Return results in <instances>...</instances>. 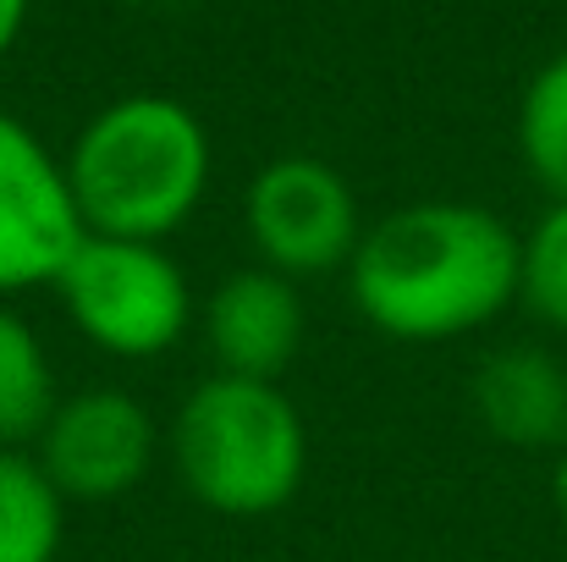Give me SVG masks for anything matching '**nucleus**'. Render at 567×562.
<instances>
[{
  "instance_id": "39448f33",
  "label": "nucleus",
  "mask_w": 567,
  "mask_h": 562,
  "mask_svg": "<svg viewBox=\"0 0 567 562\" xmlns=\"http://www.w3.org/2000/svg\"><path fill=\"white\" fill-rule=\"evenodd\" d=\"M243 232L265 270L309 282L353 265L370 221L353 183L320 155L265 161L243 187Z\"/></svg>"
},
{
  "instance_id": "f8f14e48",
  "label": "nucleus",
  "mask_w": 567,
  "mask_h": 562,
  "mask_svg": "<svg viewBox=\"0 0 567 562\" xmlns=\"http://www.w3.org/2000/svg\"><path fill=\"white\" fill-rule=\"evenodd\" d=\"M518 161L546 198H567V50L540 61L518 100Z\"/></svg>"
},
{
  "instance_id": "f03ea898",
  "label": "nucleus",
  "mask_w": 567,
  "mask_h": 562,
  "mask_svg": "<svg viewBox=\"0 0 567 562\" xmlns=\"http://www.w3.org/2000/svg\"><path fill=\"white\" fill-rule=\"evenodd\" d=\"M209 133L172 94H122L100 105L72 150L66 177L94 237L166 243L209 193Z\"/></svg>"
},
{
  "instance_id": "ddd939ff",
  "label": "nucleus",
  "mask_w": 567,
  "mask_h": 562,
  "mask_svg": "<svg viewBox=\"0 0 567 562\" xmlns=\"http://www.w3.org/2000/svg\"><path fill=\"white\" fill-rule=\"evenodd\" d=\"M518 304H524L540 326L567 331V198H551L546 215L524 232Z\"/></svg>"
},
{
  "instance_id": "4468645a",
  "label": "nucleus",
  "mask_w": 567,
  "mask_h": 562,
  "mask_svg": "<svg viewBox=\"0 0 567 562\" xmlns=\"http://www.w3.org/2000/svg\"><path fill=\"white\" fill-rule=\"evenodd\" d=\"M22 22H28V0H0V61L22 39Z\"/></svg>"
},
{
  "instance_id": "2eb2a0df",
  "label": "nucleus",
  "mask_w": 567,
  "mask_h": 562,
  "mask_svg": "<svg viewBox=\"0 0 567 562\" xmlns=\"http://www.w3.org/2000/svg\"><path fill=\"white\" fill-rule=\"evenodd\" d=\"M551 497H557V513H563L567 524V447L557 452V474H551Z\"/></svg>"
},
{
  "instance_id": "423d86ee",
  "label": "nucleus",
  "mask_w": 567,
  "mask_h": 562,
  "mask_svg": "<svg viewBox=\"0 0 567 562\" xmlns=\"http://www.w3.org/2000/svg\"><path fill=\"white\" fill-rule=\"evenodd\" d=\"M89 226L72 198L66 155H55L22 116L0 111V304L55 287Z\"/></svg>"
},
{
  "instance_id": "9d476101",
  "label": "nucleus",
  "mask_w": 567,
  "mask_h": 562,
  "mask_svg": "<svg viewBox=\"0 0 567 562\" xmlns=\"http://www.w3.org/2000/svg\"><path fill=\"white\" fill-rule=\"evenodd\" d=\"M61 402L55 359L33 320L0 304V452H33Z\"/></svg>"
},
{
  "instance_id": "9b49d317",
  "label": "nucleus",
  "mask_w": 567,
  "mask_h": 562,
  "mask_svg": "<svg viewBox=\"0 0 567 562\" xmlns=\"http://www.w3.org/2000/svg\"><path fill=\"white\" fill-rule=\"evenodd\" d=\"M61 535L66 502L33 452H0V562H55Z\"/></svg>"
},
{
  "instance_id": "6e6552de",
  "label": "nucleus",
  "mask_w": 567,
  "mask_h": 562,
  "mask_svg": "<svg viewBox=\"0 0 567 562\" xmlns=\"http://www.w3.org/2000/svg\"><path fill=\"white\" fill-rule=\"evenodd\" d=\"M198 331L215 375L281 380V370L298 359L309 337V309L292 276L248 265L209 287V298L198 304Z\"/></svg>"
},
{
  "instance_id": "1a4fd4ad",
  "label": "nucleus",
  "mask_w": 567,
  "mask_h": 562,
  "mask_svg": "<svg viewBox=\"0 0 567 562\" xmlns=\"http://www.w3.org/2000/svg\"><path fill=\"white\" fill-rule=\"evenodd\" d=\"M480 425L524 452H563L567 447V365L546 348L513 343L480 359L468 380Z\"/></svg>"
},
{
  "instance_id": "f257e3e1",
  "label": "nucleus",
  "mask_w": 567,
  "mask_h": 562,
  "mask_svg": "<svg viewBox=\"0 0 567 562\" xmlns=\"http://www.w3.org/2000/svg\"><path fill=\"white\" fill-rule=\"evenodd\" d=\"M524 237L485 204L419 198L370 221L348 293L391 343H452L496 326L518 304Z\"/></svg>"
},
{
  "instance_id": "0eeeda50",
  "label": "nucleus",
  "mask_w": 567,
  "mask_h": 562,
  "mask_svg": "<svg viewBox=\"0 0 567 562\" xmlns=\"http://www.w3.org/2000/svg\"><path fill=\"white\" fill-rule=\"evenodd\" d=\"M161 425L122 386L61 391L44 436L33 441V463L61 491V502H116L138 491L155 469Z\"/></svg>"
},
{
  "instance_id": "7ed1b4c3",
  "label": "nucleus",
  "mask_w": 567,
  "mask_h": 562,
  "mask_svg": "<svg viewBox=\"0 0 567 562\" xmlns=\"http://www.w3.org/2000/svg\"><path fill=\"white\" fill-rule=\"evenodd\" d=\"M177 480L220 519L281 513L309 474V425L276 380L204 375L166 430Z\"/></svg>"
},
{
  "instance_id": "20e7f679",
  "label": "nucleus",
  "mask_w": 567,
  "mask_h": 562,
  "mask_svg": "<svg viewBox=\"0 0 567 562\" xmlns=\"http://www.w3.org/2000/svg\"><path fill=\"white\" fill-rule=\"evenodd\" d=\"M55 298L72 331L122 365L166 359L198 320L188 276L166 254V243H133V237L89 232L83 248L55 276Z\"/></svg>"
}]
</instances>
